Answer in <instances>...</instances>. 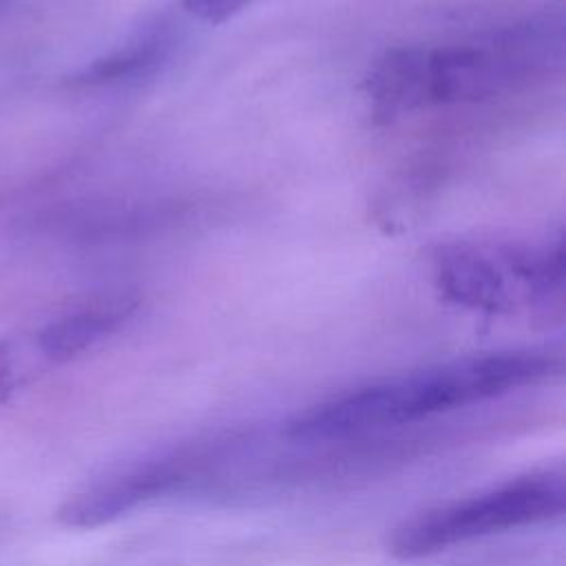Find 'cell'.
Returning <instances> with one entry per match:
<instances>
[{"label": "cell", "mask_w": 566, "mask_h": 566, "mask_svg": "<svg viewBox=\"0 0 566 566\" xmlns=\"http://www.w3.org/2000/svg\"><path fill=\"white\" fill-rule=\"evenodd\" d=\"M133 312L135 301L124 296L97 301L49 323L40 332L38 345L51 360H71L113 334Z\"/></svg>", "instance_id": "obj_6"}, {"label": "cell", "mask_w": 566, "mask_h": 566, "mask_svg": "<svg viewBox=\"0 0 566 566\" xmlns=\"http://www.w3.org/2000/svg\"><path fill=\"white\" fill-rule=\"evenodd\" d=\"M256 0H181L184 11L206 24H223Z\"/></svg>", "instance_id": "obj_8"}, {"label": "cell", "mask_w": 566, "mask_h": 566, "mask_svg": "<svg viewBox=\"0 0 566 566\" xmlns=\"http://www.w3.org/2000/svg\"><path fill=\"white\" fill-rule=\"evenodd\" d=\"M438 292L467 310L504 312L513 307V281L522 283L509 259H495L469 245H449L436 254Z\"/></svg>", "instance_id": "obj_5"}, {"label": "cell", "mask_w": 566, "mask_h": 566, "mask_svg": "<svg viewBox=\"0 0 566 566\" xmlns=\"http://www.w3.org/2000/svg\"><path fill=\"white\" fill-rule=\"evenodd\" d=\"M557 367L553 356L539 352H497L442 363L298 411L285 422V436L325 442L411 422L535 385L553 376Z\"/></svg>", "instance_id": "obj_1"}, {"label": "cell", "mask_w": 566, "mask_h": 566, "mask_svg": "<svg viewBox=\"0 0 566 566\" xmlns=\"http://www.w3.org/2000/svg\"><path fill=\"white\" fill-rule=\"evenodd\" d=\"M564 509V473L542 471L416 515L394 528L387 546L400 559H418L493 533L551 522Z\"/></svg>", "instance_id": "obj_3"}, {"label": "cell", "mask_w": 566, "mask_h": 566, "mask_svg": "<svg viewBox=\"0 0 566 566\" xmlns=\"http://www.w3.org/2000/svg\"><path fill=\"white\" fill-rule=\"evenodd\" d=\"M172 46V31L166 22H148L130 33L119 46L80 69L71 82L80 86L115 84L153 71Z\"/></svg>", "instance_id": "obj_7"}, {"label": "cell", "mask_w": 566, "mask_h": 566, "mask_svg": "<svg viewBox=\"0 0 566 566\" xmlns=\"http://www.w3.org/2000/svg\"><path fill=\"white\" fill-rule=\"evenodd\" d=\"M559 24L524 22L469 42L422 46V102L462 104L500 95L562 60Z\"/></svg>", "instance_id": "obj_2"}, {"label": "cell", "mask_w": 566, "mask_h": 566, "mask_svg": "<svg viewBox=\"0 0 566 566\" xmlns=\"http://www.w3.org/2000/svg\"><path fill=\"white\" fill-rule=\"evenodd\" d=\"M199 453H175L128 464L77 489L57 509V520L69 528H97L128 515L184 482L192 480Z\"/></svg>", "instance_id": "obj_4"}]
</instances>
